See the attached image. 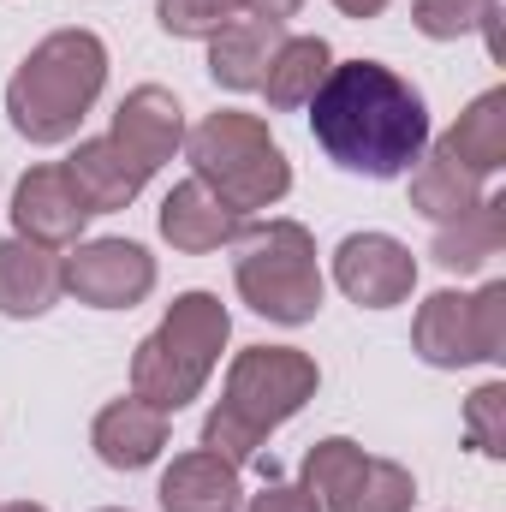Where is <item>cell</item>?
<instances>
[{
    "label": "cell",
    "mask_w": 506,
    "mask_h": 512,
    "mask_svg": "<svg viewBox=\"0 0 506 512\" xmlns=\"http://www.w3.org/2000/svg\"><path fill=\"white\" fill-rule=\"evenodd\" d=\"M328 66H334V48H328L322 36H286L280 54H274L268 72H262V96H268V108H274V114L310 108V96L322 90Z\"/></svg>",
    "instance_id": "obj_20"
},
{
    "label": "cell",
    "mask_w": 506,
    "mask_h": 512,
    "mask_svg": "<svg viewBox=\"0 0 506 512\" xmlns=\"http://www.w3.org/2000/svg\"><path fill=\"white\" fill-rule=\"evenodd\" d=\"M322 387V370L298 346H245L227 370L221 405L203 417V447L227 465H256L262 441L298 417Z\"/></svg>",
    "instance_id": "obj_2"
},
{
    "label": "cell",
    "mask_w": 506,
    "mask_h": 512,
    "mask_svg": "<svg viewBox=\"0 0 506 512\" xmlns=\"http://www.w3.org/2000/svg\"><path fill=\"white\" fill-rule=\"evenodd\" d=\"M185 155H191V179H203L239 215L274 209L292 191L286 149L268 137V126L256 114H239V108H221L197 131H185Z\"/></svg>",
    "instance_id": "obj_5"
},
{
    "label": "cell",
    "mask_w": 506,
    "mask_h": 512,
    "mask_svg": "<svg viewBox=\"0 0 506 512\" xmlns=\"http://www.w3.org/2000/svg\"><path fill=\"white\" fill-rule=\"evenodd\" d=\"M161 512H245V489H239V465L215 459L209 447L179 453L161 471Z\"/></svg>",
    "instance_id": "obj_16"
},
{
    "label": "cell",
    "mask_w": 506,
    "mask_h": 512,
    "mask_svg": "<svg viewBox=\"0 0 506 512\" xmlns=\"http://www.w3.org/2000/svg\"><path fill=\"white\" fill-rule=\"evenodd\" d=\"M239 227H245V215L233 203H221L203 179L173 185L167 203H161V239L185 256H209V251H221V245H233Z\"/></svg>",
    "instance_id": "obj_13"
},
{
    "label": "cell",
    "mask_w": 506,
    "mask_h": 512,
    "mask_svg": "<svg viewBox=\"0 0 506 512\" xmlns=\"http://www.w3.org/2000/svg\"><path fill=\"white\" fill-rule=\"evenodd\" d=\"M60 167H66V179L78 185V197L90 203V215H114V209H126V203H137V191L149 185V179L131 167L108 137H84Z\"/></svg>",
    "instance_id": "obj_18"
},
{
    "label": "cell",
    "mask_w": 506,
    "mask_h": 512,
    "mask_svg": "<svg viewBox=\"0 0 506 512\" xmlns=\"http://www.w3.org/2000/svg\"><path fill=\"white\" fill-rule=\"evenodd\" d=\"M227 334H233V316L215 292H179L161 328L131 352V393L173 417L179 405H191L209 387L227 352Z\"/></svg>",
    "instance_id": "obj_4"
},
{
    "label": "cell",
    "mask_w": 506,
    "mask_h": 512,
    "mask_svg": "<svg viewBox=\"0 0 506 512\" xmlns=\"http://www.w3.org/2000/svg\"><path fill=\"white\" fill-rule=\"evenodd\" d=\"M346 18H376V12H387V0H334Z\"/></svg>",
    "instance_id": "obj_28"
},
{
    "label": "cell",
    "mask_w": 506,
    "mask_h": 512,
    "mask_svg": "<svg viewBox=\"0 0 506 512\" xmlns=\"http://www.w3.org/2000/svg\"><path fill=\"white\" fill-rule=\"evenodd\" d=\"M334 286L364 310H393L417 286V256L393 233H352L334 251Z\"/></svg>",
    "instance_id": "obj_10"
},
{
    "label": "cell",
    "mask_w": 506,
    "mask_h": 512,
    "mask_svg": "<svg viewBox=\"0 0 506 512\" xmlns=\"http://www.w3.org/2000/svg\"><path fill=\"white\" fill-rule=\"evenodd\" d=\"M108 84V48L96 30H54L42 36L6 84V120L30 143L78 137L84 114Z\"/></svg>",
    "instance_id": "obj_3"
},
{
    "label": "cell",
    "mask_w": 506,
    "mask_h": 512,
    "mask_svg": "<svg viewBox=\"0 0 506 512\" xmlns=\"http://www.w3.org/2000/svg\"><path fill=\"white\" fill-rule=\"evenodd\" d=\"M108 143L126 155L143 179H155L173 161V149H185V108H179V96L161 90V84H137L126 102L114 108Z\"/></svg>",
    "instance_id": "obj_11"
},
{
    "label": "cell",
    "mask_w": 506,
    "mask_h": 512,
    "mask_svg": "<svg viewBox=\"0 0 506 512\" xmlns=\"http://www.w3.org/2000/svg\"><path fill=\"white\" fill-rule=\"evenodd\" d=\"M495 0H411V24L429 36V42H459L483 24Z\"/></svg>",
    "instance_id": "obj_24"
},
{
    "label": "cell",
    "mask_w": 506,
    "mask_h": 512,
    "mask_svg": "<svg viewBox=\"0 0 506 512\" xmlns=\"http://www.w3.org/2000/svg\"><path fill=\"white\" fill-rule=\"evenodd\" d=\"M310 137L322 155L364 179H399L429 149V108L411 78L381 60L328 66L322 90L310 96Z\"/></svg>",
    "instance_id": "obj_1"
},
{
    "label": "cell",
    "mask_w": 506,
    "mask_h": 512,
    "mask_svg": "<svg viewBox=\"0 0 506 512\" xmlns=\"http://www.w3.org/2000/svg\"><path fill=\"white\" fill-rule=\"evenodd\" d=\"M245 512H322V507H316V495H310V489H292V483L268 477V483H262V495L245 501Z\"/></svg>",
    "instance_id": "obj_26"
},
{
    "label": "cell",
    "mask_w": 506,
    "mask_h": 512,
    "mask_svg": "<svg viewBox=\"0 0 506 512\" xmlns=\"http://www.w3.org/2000/svg\"><path fill=\"white\" fill-rule=\"evenodd\" d=\"M90 447H96V459L108 471H143L167 447V411L143 405L137 393L131 399H114V405H102V417L90 429Z\"/></svg>",
    "instance_id": "obj_15"
},
{
    "label": "cell",
    "mask_w": 506,
    "mask_h": 512,
    "mask_svg": "<svg viewBox=\"0 0 506 512\" xmlns=\"http://www.w3.org/2000/svg\"><path fill=\"white\" fill-rule=\"evenodd\" d=\"M465 435H471V447L489 453V459L506 453V387L501 382H483L471 393V405H465Z\"/></svg>",
    "instance_id": "obj_25"
},
{
    "label": "cell",
    "mask_w": 506,
    "mask_h": 512,
    "mask_svg": "<svg viewBox=\"0 0 506 512\" xmlns=\"http://www.w3.org/2000/svg\"><path fill=\"white\" fill-rule=\"evenodd\" d=\"M304 489L322 512H411L417 477L393 459L364 453L346 435H328L304 453Z\"/></svg>",
    "instance_id": "obj_8"
},
{
    "label": "cell",
    "mask_w": 506,
    "mask_h": 512,
    "mask_svg": "<svg viewBox=\"0 0 506 512\" xmlns=\"http://www.w3.org/2000/svg\"><path fill=\"white\" fill-rule=\"evenodd\" d=\"M489 191H483V179L471 173V167H459L441 143H429L423 155H417V167H411V209L423 215V221H459V215H471L477 203H483Z\"/></svg>",
    "instance_id": "obj_19"
},
{
    "label": "cell",
    "mask_w": 506,
    "mask_h": 512,
    "mask_svg": "<svg viewBox=\"0 0 506 512\" xmlns=\"http://www.w3.org/2000/svg\"><path fill=\"white\" fill-rule=\"evenodd\" d=\"M233 251H239L233 256V286H239V298L256 316L298 328V322H310L322 310L328 280H322L310 227H298V221H256V227H239Z\"/></svg>",
    "instance_id": "obj_6"
},
{
    "label": "cell",
    "mask_w": 506,
    "mask_h": 512,
    "mask_svg": "<svg viewBox=\"0 0 506 512\" xmlns=\"http://www.w3.org/2000/svg\"><path fill=\"white\" fill-rule=\"evenodd\" d=\"M411 346L429 370H465V364H501L506 358V280L483 292H429Z\"/></svg>",
    "instance_id": "obj_7"
},
{
    "label": "cell",
    "mask_w": 506,
    "mask_h": 512,
    "mask_svg": "<svg viewBox=\"0 0 506 512\" xmlns=\"http://www.w3.org/2000/svg\"><path fill=\"white\" fill-rule=\"evenodd\" d=\"M233 18H239L233 0H155V24H161L167 36H185V42H209V36H221Z\"/></svg>",
    "instance_id": "obj_23"
},
{
    "label": "cell",
    "mask_w": 506,
    "mask_h": 512,
    "mask_svg": "<svg viewBox=\"0 0 506 512\" xmlns=\"http://www.w3.org/2000/svg\"><path fill=\"white\" fill-rule=\"evenodd\" d=\"M84 221H90V203L78 197V185L66 179L60 161H42V167H30L18 179V191H12V227H18V239H36V245L60 251V245H78Z\"/></svg>",
    "instance_id": "obj_12"
},
{
    "label": "cell",
    "mask_w": 506,
    "mask_h": 512,
    "mask_svg": "<svg viewBox=\"0 0 506 512\" xmlns=\"http://www.w3.org/2000/svg\"><path fill=\"white\" fill-rule=\"evenodd\" d=\"M501 245H506V197H483L471 215L435 227L429 256H435L447 274H471V268H483L489 256L501 251Z\"/></svg>",
    "instance_id": "obj_22"
},
{
    "label": "cell",
    "mask_w": 506,
    "mask_h": 512,
    "mask_svg": "<svg viewBox=\"0 0 506 512\" xmlns=\"http://www.w3.org/2000/svg\"><path fill=\"white\" fill-rule=\"evenodd\" d=\"M441 149H447L459 167H471L477 179H495L506 167V90H483V96L459 114V126L441 137Z\"/></svg>",
    "instance_id": "obj_21"
},
{
    "label": "cell",
    "mask_w": 506,
    "mask_h": 512,
    "mask_svg": "<svg viewBox=\"0 0 506 512\" xmlns=\"http://www.w3.org/2000/svg\"><path fill=\"white\" fill-rule=\"evenodd\" d=\"M0 512H48V507H36V501H6Z\"/></svg>",
    "instance_id": "obj_29"
},
{
    "label": "cell",
    "mask_w": 506,
    "mask_h": 512,
    "mask_svg": "<svg viewBox=\"0 0 506 512\" xmlns=\"http://www.w3.org/2000/svg\"><path fill=\"white\" fill-rule=\"evenodd\" d=\"M66 292L90 310H131L155 292V256L131 239H90L66 256Z\"/></svg>",
    "instance_id": "obj_9"
},
{
    "label": "cell",
    "mask_w": 506,
    "mask_h": 512,
    "mask_svg": "<svg viewBox=\"0 0 506 512\" xmlns=\"http://www.w3.org/2000/svg\"><path fill=\"white\" fill-rule=\"evenodd\" d=\"M286 24L274 18H233L221 36H209V78L221 90H262L268 60L280 54Z\"/></svg>",
    "instance_id": "obj_17"
},
{
    "label": "cell",
    "mask_w": 506,
    "mask_h": 512,
    "mask_svg": "<svg viewBox=\"0 0 506 512\" xmlns=\"http://www.w3.org/2000/svg\"><path fill=\"white\" fill-rule=\"evenodd\" d=\"M233 6L251 12V18H274V24H286V18H298L304 0H233Z\"/></svg>",
    "instance_id": "obj_27"
},
{
    "label": "cell",
    "mask_w": 506,
    "mask_h": 512,
    "mask_svg": "<svg viewBox=\"0 0 506 512\" xmlns=\"http://www.w3.org/2000/svg\"><path fill=\"white\" fill-rule=\"evenodd\" d=\"M66 292V256L36 239H0V316H48Z\"/></svg>",
    "instance_id": "obj_14"
},
{
    "label": "cell",
    "mask_w": 506,
    "mask_h": 512,
    "mask_svg": "<svg viewBox=\"0 0 506 512\" xmlns=\"http://www.w3.org/2000/svg\"><path fill=\"white\" fill-rule=\"evenodd\" d=\"M102 512H120V507H102Z\"/></svg>",
    "instance_id": "obj_30"
}]
</instances>
